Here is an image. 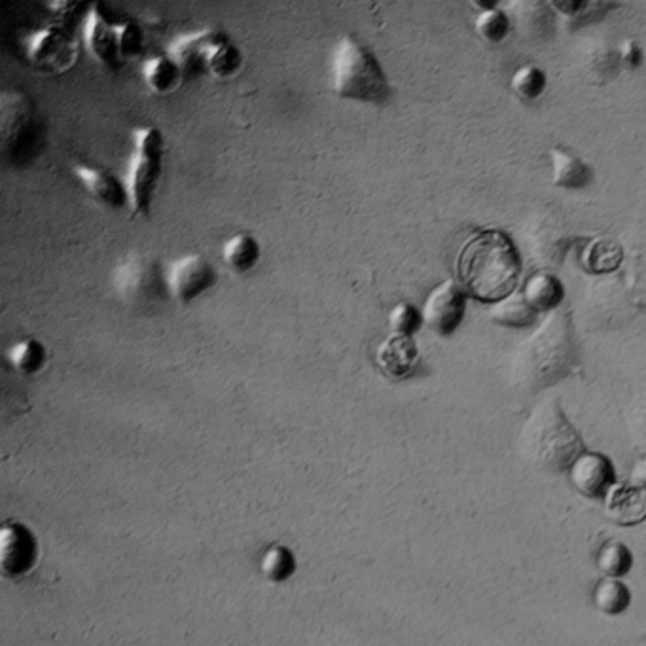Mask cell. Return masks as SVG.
I'll return each mask as SVG.
<instances>
[{
	"instance_id": "cell-1",
	"label": "cell",
	"mask_w": 646,
	"mask_h": 646,
	"mask_svg": "<svg viewBox=\"0 0 646 646\" xmlns=\"http://www.w3.org/2000/svg\"><path fill=\"white\" fill-rule=\"evenodd\" d=\"M521 256L512 237L497 228H484L468 237L457 254V283L468 298L497 304L516 292Z\"/></svg>"
},
{
	"instance_id": "cell-2",
	"label": "cell",
	"mask_w": 646,
	"mask_h": 646,
	"mask_svg": "<svg viewBox=\"0 0 646 646\" xmlns=\"http://www.w3.org/2000/svg\"><path fill=\"white\" fill-rule=\"evenodd\" d=\"M580 364V347L571 315L563 309L548 313L512 360V381L527 393H540L567 379Z\"/></svg>"
},
{
	"instance_id": "cell-3",
	"label": "cell",
	"mask_w": 646,
	"mask_h": 646,
	"mask_svg": "<svg viewBox=\"0 0 646 646\" xmlns=\"http://www.w3.org/2000/svg\"><path fill=\"white\" fill-rule=\"evenodd\" d=\"M586 442L557 398H546L525 419L518 436L520 457L546 474H567Z\"/></svg>"
},
{
	"instance_id": "cell-4",
	"label": "cell",
	"mask_w": 646,
	"mask_h": 646,
	"mask_svg": "<svg viewBox=\"0 0 646 646\" xmlns=\"http://www.w3.org/2000/svg\"><path fill=\"white\" fill-rule=\"evenodd\" d=\"M330 88L336 97L360 105H385L393 86L377 55L355 36H341L330 59Z\"/></svg>"
},
{
	"instance_id": "cell-5",
	"label": "cell",
	"mask_w": 646,
	"mask_h": 646,
	"mask_svg": "<svg viewBox=\"0 0 646 646\" xmlns=\"http://www.w3.org/2000/svg\"><path fill=\"white\" fill-rule=\"evenodd\" d=\"M184 74V78H230L243 69L245 55L224 29L209 27L175 38L167 52Z\"/></svg>"
},
{
	"instance_id": "cell-6",
	"label": "cell",
	"mask_w": 646,
	"mask_h": 646,
	"mask_svg": "<svg viewBox=\"0 0 646 646\" xmlns=\"http://www.w3.org/2000/svg\"><path fill=\"white\" fill-rule=\"evenodd\" d=\"M84 42L101 65L116 71L143 52L144 31L139 21L112 12L103 2H91L84 19Z\"/></svg>"
},
{
	"instance_id": "cell-7",
	"label": "cell",
	"mask_w": 646,
	"mask_h": 646,
	"mask_svg": "<svg viewBox=\"0 0 646 646\" xmlns=\"http://www.w3.org/2000/svg\"><path fill=\"white\" fill-rule=\"evenodd\" d=\"M46 141V126L27 93L6 90L0 95V150L14 167L33 163Z\"/></svg>"
},
{
	"instance_id": "cell-8",
	"label": "cell",
	"mask_w": 646,
	"mask_h": 646,
	"mask_svg": "<svg viewBox=\"0 0 646 646\" xmlns=\"http://www.w3.org/2000/svg\"><path fill=\"white\" fill-rule=\"evenodd\" d=\"M165 162L162 129L141 126L133 129V154L127 167V196L133 216H148L160 186Z\"/></svg>"
},
{
	"instance_id": "cell-9",
	"label": "cell",
	"mask_w": 646,
	"mask_h": 646,
	"mask_svg": "<svg viewBox=\"0 0 646 646\" xmlns=\"http://www.w3.org/2000/svg\"><path fill=\"white\" fill-rule=\"evenodd\" d=\"M23 46L35 69L55 76L71 71L80 55V44L72 27L61 21L35 29L25 36Z\"/></svg>"
},
{
	"instance_id": "cell-10",
	"label": "cell",
	"mask_w": 646,
	"mask_h": 646,
	"mask_svg": "<svg viewBox=\"0 0 646 646\" xmlns=\"http://www.w3.org/2000/svg\"><path fill=\"white\" fill-rule=\"evenodd\" d=\"M218 271L201 254H188L169 264L165 270V285L169 296L182 306L192 304L216 287Z\"/></svg>"
},
{
	"instance_id": "cell-11",
	"label": "cell",
	"mask_w": 646,
	"mask_h": 646,
	"mask_svg": "<svg viewBox=\"0 0 646 646\" xmlns=\"http://www.w3.org/2000/svg\"><path fill=\"white\" fill-rule=\"evenodd\" d=\"M467 294L457 279H446L432 288L421 307L425 326L440 338L453 336L467 313Z\"/></svg>"
},
{
	"instance_id": "cell-12",
	"label": "cell",
	"mask_w": 646,
	"mask_h": 646,
	"mask_svg": "<svg viewBox=\"0 0 646 646\" xmlns=\"http://www.w3.org/2000/svg\"><path fill=\"white\" fill-rule=\"evenodd\" d=\"M40 542L23 521H6L0 529V567L10 578L29 575L38 563Z\"/></svg>"
},
{
	"instance_id": "cell-13",
	"label": "cell",
	"mask_w": 646,
	"mask_h": 646,
	"mask_svg": "<svg viewBox=\"0 0 646 646\" xmlns=\"http://www.w3.org/2000/svg\"><path fill=\"white\" fill-rule=\"evenodd\" d=\"M567 480L582 497L603 501L612 487L618 484V474L609 455L586 449L567 470Z\"/></svg>"
},
{
	"instance_id": "cell-14",
	"label": "cell",
	"mask_w": 646,
	"mask_h": 646,
	"mask_svg": "<svg viewBox=\"0 0 646 646\" xmlns=\"http://www.w3.org/2000/svg\"><path fill=\"white\" fill-rule=\"evenodd\" d=\"M116 288L122 296L133 300L154 298L165 285V273L158 270V264L146 260L143 256H135L116 271Z\"/></svg>"
},
{
	"instance_id": "cell-15",
	"label": "cell",
	"mask_w": 646,
	"mask_h": 646,
	"mask_svg": "<svg viewBox=\"0 0 646 646\" xmlns=\"http://www.w3.org/2000/svg\"><path fill=\"white\" fill-rule=\"evenodd\" d=\"M376 362L383 376L395 381L408 379L419 364V345L413 336L389 334L377 345Z\"/></svg>"
},
{
	"instance_id": "cell-16",
	"label": "cell",
	"mask_w": 646,
	"mask_h": 646,
	"mask_svg": "<svg viewBox=\"0 0 646 646\" xmlns=\"http://www.w3.org/2000/svg\"><path fill=\"white\" fill-rule=\"evenodd\" d=\"M72 173L99 203L107 205L110 209H129L126 180L118 179L105 169L84 163H74Z\"/></svg>"
},
{
	"instance_id": "cell-17",
	"label": "cell",
	"mask_w": 646,
	"mask_h": 646,
	"mask_svg": "<svg viewBox=\"0 0 646 646\" xmlns=\"http://www.w3.org/2000/svg\"><path fill=\"white\" fill-rule=\"evenodd\" d=\"M603 506L607 518L616 525L633 527L646 521V491L631 487L628 482L614 485L603 499Z\"/></svg>"
},
{
	"instance_id": "cell-18",
	"label": "cell",
	"mask_w": 646,
	"mask_h": 646,
	"mask_svg": "<svg viewBox=\"0 0 646 646\" xmlns=\"http://www.w3.org/2000/svg\"><path fill=\"white\" fill-rule=\"evenodd\" d=\"M525 302L537 313H554L565 300V287L554 273H531L520 290Z\"/></svg>"
},
{
	"instance_id": "cell-19",
	"label": "cell",
	"mask_w": 646,
	"mask_h": 646,
	"mask_svg": "<svg viewBox=\"0 0 646 646\" xmlns=\"http://www.w3.org/2000/svg\"><path fill=\"white\" fill-rule=\"evenodd\" d=\"M548 156L552 162V180L559 188L582 190L592 184V165L580 160L573 152H567L556 146L548 150Z\"/></svg>"
},
{
	"instance_id": "cell-20",
	"label": "cell",
	"mask_w": 646,
	"mask_h": 646,
	"mask_svg": "<svg viewBox=\"0 0 646 646\" xmlns=\"http://www.w3.org/2000/svg\"><path fill=\"white\" fill-rule=\"evenodd\" d=\"M222 258L232 270L237 273H247L258 266L262 258V245L256 235H252L251 232H241L224 243Z\"/></svg>"
},
{
	"instance_id": "cell-21",
	"label": "cell",
	"mask_w": 646,
	"mask_h": 646,
	"mask_svg": "<svg viewBox=\"0 0 646 646\" xmlns=\"http://www.w3.org/2000/svg\"><path fill=\"white\" fill-rule=\"evenodd\" d=\"M143 78L148 90H152L158 95H167L179 88L184 74L169 55L163 54L148 57L144 61Z\"/></svg>"
},
{
	"instance_id": "cell-22",
	"label": "cell",
	"mask_w": 646,
	"mask_h": 646,
	"mask_svg": "<svg viewBox=\"0 0 646 646\" xmlns=\"http://www.w3.org/2000/svg\"><path fill=\"white\" fill-rule=\"evenodd\" d=\"M491 323L506 328H529L539 321V313L525 302L521 292H514L489 309Z\"/></svg>"
},
{
	"instance_id": "cell-23",
	"label": "cell",
	"mask_w": 646,
	"mask_h": 646,
	"mask_svg": "<svg viewBox=\"0 0 646 646\" xmlns=\"http://www.w3.org/2000/svg\"><path fill=\"white\" fill-rule=\"evenodd\" d=\"M6 359L21 376H36L48 364V347L38 338H25L8 349Z\"/></svg>"
},
{
	"instance_id": "cell-24",
	"label": "cell",
	"mask_w": 646,
	"mask_h": 646,
	"mask_svg": "<svg viewBox=\"0 0 646 646\" xmlns=\"http://www.w3.org/2000/svg\"><path fill=\"white\" fill-rule=\"evenodd\" d=\"M593 607L605 616H620L631 607V590L620 578H601L592 592Z\"/></svg>"
},
{
	"instance_id": "cell-25",
	"label": "cell",
	"mask_w": 646,
	"mask_h": 646,
	"mask_svg": "<svg viewBox=\"0 0 646 646\" xmlns=\"http://www.w3.org/2000/svg\"><path fill=\"white\" fill-rule=\"evenodd\" d=\"M622 260H624L622 247L616 241L605 239V237L593 239L582 251V266H584V270L590 271L593 275L612 273V271L618 270Z\"/></svg>"
},
{
	"instance_id": "cell-26",
	"label": "cell",
	"mask_w": 646,
	"mask_h": 646,
	"mask_svg": "<svg viewBox=\"0 0 646 646\" xmlns=\"http://www.w3.org/2000/svg\"><path fill=\"white\" fill-rule=\"evenodd\" d=\"M298 571V559L285 544H273L266 548L260 559V573L271 584H285Z\"/></svg>"
},
{
	"instance_id": "cell-27",
	"label": "cell",
	"mask_w": 646,
	"mask_h": 646,
	"mask_svg": "<svg viewBox=\"0 0 646 646\" xmlns=\"http://www.w3.org/2000/svg\"><path fill=\"white\" fill-rule=\"evenodd\" d=\"M478 16L474 19V29L491 44H499L510 33L512 21L497 2H476Z\"/></svg>"
},
{
	"instance_id": "cell-28",
	"label": "cell",
	"mask_w": 646,
	"mask_h": 646,
	"mask_svg": "<svg viewBox=\"0 0 646 646\" xmlns=\"http://www.w3.org/2000/svg\"><path fill=\"white\" fill-rule=\"evenodd\" d=\"M595 567L605 578H622L633 567V554L620 540H607L595 554Z\"/></svg>"
},
{
	"instance_id": "cell-29",
	"label": "cell",
	"mask_w": 646,
	"mask_h": 646,
	"mask_svg": "<svg viewBox=\"0 0 646 646\" xmlns=\"http://www.w3.org/2000/svg\"><path fill=\"white\" fill-rule=\"evenodd\" d=\"M546 72L540 69L539 65H523L510 78V90L514 91L516 97L521 101H535L546 90Z\"/></svg>"
},
{
	"instance_id": "cell-30",
	"label": "cell",
	"mask_w": 646,
	"mask_h": 646,
	"mask_svg": "<svg viewBox=\"0 0 646 646\" xmlns=\"http://www.w3.org/2000/svg\"><path fill=\"white\" fill-rule=\"evenodd\" d=\"M423 326H425L423 311L408 302L396 304L389 313V328L393 334L415 336Z\"/></svg>"
},
{
	"instance_id": "cell-31",
	"label": "cell",
	"mask_w": 646,
	"mask_h": 646,
	"mask_svg": "<svg viewBox=\"0 0 646 646\" xmlns=\"http://www.w3.org/2000/svg\"><path fill=\"white\" fill-rule=\"evenodd\" d=\"M554 8L559 10L563 16L576 19L578 23H584L590 18H601L605 12L616 8V4H611V2H590V0H565V2H554Z\"/></svg>"
},
{
	"instance_id": "cell-32",
	"label": "cell",
	"mask_w": 646,
	"mask_h": 646,
	"mask_svg": "<svg viewBox=\"0 0 646 646\" xmlns=\"http://www.w3.org/2000/svg\"><path fill=\"white\" fill-rule=\"evenodd\" d=\"M618 61L629 71H635L645 63V52L635 40H624L618 48Z\"/></svg>"
},
{
	"instance_id": "cell-33",
	"label": "cell",
	"mask_w": 646,
	"mask_h": 646,
	"mask_svg": "<svg viewBox=\"0 0 646 646\" xmlns=\"http://www.w3.org/2000/svg\"><path fill=\"white\" fill-rule=\"evenodd\" d=\"M629 429H631L635 444L646 449V404L641 410L633 413V417L629 419Z\"/></svg>"
},
{
	"instance_id": "cell-34",
	"label": "cell",
	"mask_w": 646,
	"mask_h": 646,
	"mask_svg": "<svg viewBox=\"0 0 646 646\" xmlns=\"http://www.w3.org/2000/svg\"><path fill=\"white\" fill-rule=\"evenodd\" d=\"M628 484L646 491V455L637 459L629 468Z\"/></svg>"
},
{
	"instance_id": "cell-35",
	"label": "cell",
	"mask_w": 646,
	"mask_h": 646,
	"mask_svg": "<svg viewBox=\"0 0 646 646\" xmlns=\"http://www.w3.org/2000/svg\"><path fill=\"white\" fill-rule=\"evenodd\" d=\"M633 646H646V637L645 639H641V641H637Z\"/></svg>"
}]
</instances>
